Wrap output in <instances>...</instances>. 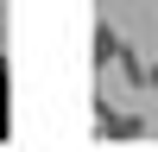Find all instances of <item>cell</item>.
<instances>
[{"label": "cell", "instance_id": "obj_2", "mask_svg": "<svg viewBox=\"0 0 158 152\" xmlns=\"http://www.w3.org/2000/svg\"><path fill=\"white\" fill-rule=\"evenodd\" d=\"M114 57H120V32H114V25L101 19V25H95V63H101V70H108Z\"/></svg>", "mask_w": 158, "mask_h": 152}, {"label": "cell", "instance_id": "obj_1", "mask_svg": "<svg viewBox=\"0 0 158 152\" xmlns=\"http://www.w3.org/2000/svg\"><path fill=\"white\" fill-rule=\"evenodd\" d=\"M101 133H108V139H139L146 120H139V114H101Z\"/></svg>", "mask_w": 158, "mask_h": 152}, {"label": "cell", "instance_id": "obj_3", "mask_svg": "<svg viewBox=\"0 0 158 152\" xmlns=\"http://www.w3.org/2000/svg\"><path fill=\"white\" fill-rule=\"evenodd\" d=\"M152 89H158V63H152Z\"/></svg>", "mask_w": 158, "mask_h": 152}]
</instances>
